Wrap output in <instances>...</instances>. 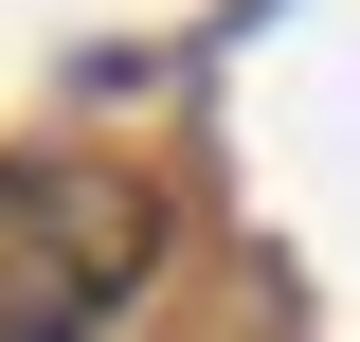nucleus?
Segmentation results:
<instances>
[{
  "label": "nucleus",
  "instance_id": "nucleus-1",
  "mask_svg": "<svg viewBox=\"0 0 360 342\" xmlns=\"http://www.w3.org/2000/svg\"><path fill=\"white\" fill-rule=\"evenodd\" d=\"M144 253H162V198H144V180L0 163V342H72L90 306H127Z\"/></svg>",
  "mask_w": 360,
  "mask_h": 342
}]
</instances>
